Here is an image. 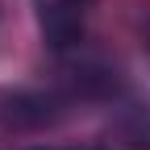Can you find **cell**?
Instances as JSON below:
<instances>
[{"label": "cell", "mask_w": 150, "mask_h": 150, "mask_svg": "<svg viewBox=\"0 0 150 150\" xmlns=\"http://www.w3.org/2000/svg\"><path fill=\"white\" fill-rule=\"evenodd\" d=\"M63 117V100L50 92H29V88H13L0 92V125L4 129H42Z\"/></svg>", "instance_id": "cell-1"}, {"label": "cell", "mask_w": 150, "mask_h": 150, "mask_svg": "<svg viewBox=\"0 0 150 150\" xmlns=\"http://www.w3.org/2000/svg\"><path fill=\"white\" fill-rule=\"evenodd\" d=\"M75 150H100V146H75Z\"/></svg>", "instance_id": "cell-3"}, {"label": "cell", "mask_w": 150, "mask_h": 150, "mask_svg": "<svg viewBox=\"0 0 150 150\" xmlns=\"http://www.w3.org/2000/svg\"><path fill=\"white\" fill-rule=\"evenodd\" d=\"M42 150H59V146H42Z\"/></svg>", "instance_id": "cell-4"}, {"label": "cell", "mask_w": 150, "mask_h": 150, "mask_svg": "<svg viewBox=\"0 0 150 150\" xmlns=\"http://www.w3.org/2000/svg\"><path fill=\"white\" fill-rule=\"evenodd\" d=\"M92 4H96V0H33L42 38H46L54 50L75 46L79 33H83V13H88Z\"/></svg>", "instance_id": "cell-2"}]
</instances>
